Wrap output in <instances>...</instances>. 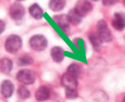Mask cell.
<instances>
[{
  "instance_id": "obj_1",
  "label": "cell",
  "mask_w": 125,
  "mask_h": 102,
  "mask_svg": "<svg viewBox=\"0 0 125 102\" xmlns=\"http://www.w3.org/2000/svg\"><path fill=\"white\" fill-rule=\"evenodd\" d=\"M22 46V40L17 35H10L5 42V48L9 53L14 54Z\"/></svg>"
},
{
  "instance_id": "obj_2",
  "label": "cell",
  "mask_w": 125,
  "mask_h": 102,
  "mask_svg": "<svg viewBox=\"0 0 125 102\" xmlns=\"http://www.w3.org/2000/svg\"><path fill=\"white\" fill-rule=\"evenodd\" d=\"M97 34L102 42H110L112 40V33L110 31L107 24L103 20H100L97 24Z\"/></svg>"
},
{
  "instance_id": "obj_3",
  "label": "cell",
  "mask_w": 125,
  "mask_h": 102,
  "mask_svg": "<svg viewBox=\"0 0 125 102\" xmlns=\"http://www.w3.org/2000/svg\"><path fill=\"white\" fill-rule=\"evenodd\" d=\"M30 46L31 49L35 51H43L46 49L47 46V41L45 36L43 35H34L30 40Z\"/></svg>"
},
{
  "instance_id": "obj_4",
  "label": "cell",
  "mask_w": 125,
  "mask_h": 102,
  "mask_svg": "<svg viewBox=\"0 0 125 102\" xmlns=\"http://www.w3.org/2000/svg\"><path fill=\"white\" fill-rule=\"evenodd\" d=\"M16 79L19 82L23 83L25 85H30V84L34 83L36 78H35V74L31 70L23 69V70H20L18 72Z\"/></svg>"
},
{
  "instance_id": "obj_5",
  "label": "cell",
  "mask_w": 125,
  "mask_h": 102,
  "mask_svg": "<svg viewBox=\"0 0 125 102\" xmlns=\"http://www.w3.org/2000/svg\"><path fill=\"white\" fill-rule=\"evenodd\" d=\"M75 11L78 13L81 17H85L87 16L93 9V6L91 4V2L88 1H79L77 2L76 6H75Z\"/></svg>"
},
{
  "instance_id": "obj_6",
  "label": "cell",
  "mask_w": 125,
  "mask_h": 102,
  "mask_svg": "<svg viewBox=\"0 0 125 102\" xmlns=\"http://www.w3.org/2000/svg\"><path fill=\"white\" fill-rule=\"evenodd\" d=\"M62 84L65 88V90H77V78L71 76L68 73H65L62 77Z\"/></svg>"
},
{
  "instance_id": "obj_7",
  "label": "cell",
  "mask_w": 125,
  "mask_h": 102,
  "mask_svg": "<svg viewBox=\"0 0 125 102\" xmlns=\"http://www.w3.org/2000/svg\"><path fill=\"white\" fill-rule=\"evenodd\" d=\"M112 26L115 29L121 31L125 28V14L122 12H116L112 19Z\"/></svg>"
},
{
  "instance_id": "obj_8",
  "label": "cell",
  "mask_w": 125,
  "mask_h": 102,
  "mask_svg": "<svg viewBox=\"0 0 125 102\" xmlns=\"http://www.w3.org/2000/svg\"><path fill=\"white\" fill-rule=\"evenodd\" d=\"M25 14V9L20 3H13L10 8V15L14 20H20Z\"/></svg>"
},
{
  "instance_id": "obj_9",
  "label": "cell",
  "mask_w": 125,
  "mask_h": 102,
  "mask_svg": "<svg viewBox=\"0 0 125 102\" xmlns=\"http://www.w3.org/2000/svg\"><path fill=\"white\" fill-rule=\"evenodd\" d=\"M53 19H54L55 23L57 24L62 29H63L64 31L69 28L71 21H70V19H69V17H68V15H64V14L55 15L54 17H53Z\"/></svg>"
},
{
  "instance_id": "obj_10",
  "label": "cell",
  "mask_w": 125,
  "mask_h": 102,
  "mask_svg": "<svg viewBox=\"0 0 125 102\" xmlns=\"http://www.w3.org/2000/svg\"><path fill=\"white\" fill-rule=\"evenodd\" d=\"M50 91L47 86H40L35 93V97L38 101H45L49 98Z\"/></svg>"
},
{
  "instance_id": "obj_11",
  "label": "cell",
  "mask_w": 125,
  "mask_h": 102,
  "mask_svg": "<svg viewBox=\"0 0 125 102\" xmlns=\"http://www.w3.org/2000/svg\"><path fill=\"white\" fill-rule=\"evenodd\" d=\"M1 92H2V94L4 95V97H6V98L10 97L12 93H13L12 82L10 80H5L1 85Z\"/></svg>"
},
{
  "instance_id": "obj_12",
  "label": "cell",
  "mask_w": 125,
  "mask_h": 102,
  "mask_svg": "<svg viewBox=\"0 0 125 102\" xmlns=\"http://www.w3.org/2000/svg\"><path fill=\"white\" fill-rule=\"evenodd\" d=\"M50 55H51V58L54 62L61 63L63 60V50H62V47L54 46L50 51Z\"/></svg>"
},
{
  "instance_id": "obj_13",
  "label": "cell",
  "mask_w": 125,
  "mask_h": 102,
  "mask_svg": "<svg viewBox=\"0 0 125 102\" xmlns=\"http://www.w3.org/2000/svg\"><path fill=\"white\" fill-rule=\"evenodd\" d=\"M0 69L3 74H9L12 69V62L8 58H3L0 62Z\"/></svg>"
},
{
  "instance_id": "obj_14",
  "label": "cell",
  "mask_w": 125,
  "mask_h": 102,
  "mask_svg": "<svg viewBox=\"0 0 125 102\" xmlns=\"http://www.w3.org/2000/svg\"><path fill=\"white\" fill-rule=\"evenodd\" d=\"M30 13H31V15L33 17V18H35V19H37V20H39L41 19L42 17H43V14H44V11H43V9H41L39 5H37V4H33V5H31V7H30Z\"/></svg>"
},
{
  "instance_id": "obj_15",
  "label": "cell",
  "mask_w": 125,
  "mask_h": 102,
  "mask_svg": "<svg viewBox=\"0 0 125 102\" xmlns=\"http://www.w3.org/2000/svg\"><path fill=\"white\" fill-rule=\"evenodd\" d=\"M67 73L70 74L71 76L75 77V78H78L82 74V66L77 63H71L67 68Z\"/></svg>"
},
{
  "instance_id": "obj_16",
  "label": "cell",
  "mask_w": 125,
  "mask_h": 102,
  "mask_svg": "<svg viewBox=\"0 0 125 102\" xmlns=\"http://www.w3.org/2000/svg\"><path fill=\"white\" fill-rule=\"evenodd\" d=\"M89 39H90V42L93 46L94 49L97 50V51H100L101 50V46H102V40L100 39V37L98 36L97 32L96 33H91L89 35Z\"/></svg>"
},
{
  "instance_id": "obj_17",
  "label": "cell",
  "mask_w": 125,
  "mask_h": 102,
  "mask_svg": "<svg viewBox=\"0 0 125 102\" xmlns=\"http://www.w3.org/2000/svg\"><path fill=\"white\" fill-rule=\"evenodd\" d=\"M65 1L63 0H52L49 2V8L54 11H60L65 6Z\"/></svg>"
},
{
  "instance_id": "obj_18",
  "label": "cell",
  "mask_w": 125,
  "mask_h": 102,
  "mask_svg": "<svg viewBox=\"0 0 125 102\" xmlns=\"http://www.w3.org/2000/svg\"><path fill=\"white\" fill-rule=\"evenodd\" d=\"M68 17H69V19H70L71 24H73V25H78V24H80L82 22V18H83V17H81V16L79 15L78 13L75 11L74 9H71L70 11H69Z\"/></svg>"
},
{
  "instance_id": "obj_19",
  "label": "cell",
  "mask_w": 125,
  "mask_h": 102,
  "mask_svg": "<svg viewBox=\"0 0 125 102\" xmlns=\"http://www.w3.org/2000/svg\"><path fill=\"white\" fill-rule=\"evenodd\" d=\"M17 94H18V97L21 98V99H27L30 97L31 93L30 91L28 90V88H26L25 86H20L17 90Z\"/></svg>"
},
{
  "instance_id": "obj_20",
  "label": "cell",
  "mask_w": 125,
  "mask_h": 102,
  "mask_svg": "<svg viewBox=\"0 0 125 102\" xmlns=\"http://www.w3.org/2000/svg\"><path fill=\"white\" fill-rule=\"evenodd\" d=\"M17 63L19 65H22V66H25V65H30L33 63V60L31 56L29 55H24L22 57H20L17 61Z\"/></svg>"
},
{
  "instance_id": "obj_21",
  "label": "cell",
  "mask_w": 125,
  "mask_h": 102,
  "mask_svg": "<svg viewBox=\"0 0 125 102\" xmlns=\"http://www.w3.org/2000/svg\"><path fill=\"white\" fill-rule=\"evenodd\" d=\"M65 96L69 99H74L78 96L77 90H65Z\"/></svg>"
},
{
  "instance_id": "obj_22",
  "label": "cell",
  "mask_w": 125,
  "mask_h": 102,
  "mask_svg": "<svg viewBox=\"0 0 125 102\" xmlns=\"http://www.w3.org/2000/svg\"><path fill=\"white\" fill-rule=\"evenodd\" d=\"M117 1H103V4L104 5H113V4H116Z\"/></svg>"
},
{
  "instance_id": "obj_23",
  "label": "cell",
  "mask_w": 125,
  "mask_h": 102,
  "mask_svg": "<svg viewBox=\"0 0 125 102\" xmlns=\"http://www.w3.org/2000/svg\"><path fill=\"white\" fill-rule=\"evenodd\" d=\"M0 23H1V30L0 31L3 32V30H4V28H5V23H4V21H0Z\"/></svg>"
},
{
  "instance_id": "obj_24",
  "label": "cell",
  "mask_w": 125,
  "mask_h": 102,
  "mask_svg": "<svg viewBox=\"0 0 125 102\" xmlns=\"http://www.w3.org/2000/svg\"><path fill=\"white\" fill-rule=\"evenodd\" d=\"M122 102H125V96L123 97V100H122Z\"/></svg>"
}]
</instances>
